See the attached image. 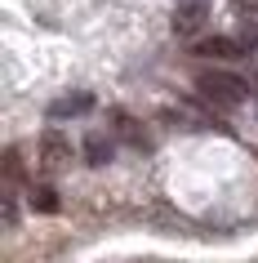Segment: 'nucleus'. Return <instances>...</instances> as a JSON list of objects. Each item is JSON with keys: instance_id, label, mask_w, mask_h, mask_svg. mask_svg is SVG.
<instances>
[{"instance_id": "f257e3e1", "label": "nucleus", "mask_w": 258, "mask_h": 263, "mask_svg": "<svg viewBox=\"0 0 258 263\" xmlns=\"http://www.w3.org/2000/svg\"><path fill=\"white\" fill-rule=\"evenodd\" d=\"M196 89H201V98H209L214 107H241L245 98H249V81L231 76V71H201V76H196Z\"/></svg>"}, {"instance_id": "f03ea898", "label": "nucleus", "mask_w": 258, "mask_h": 263, "mask_svg": "<svg viewBox=\"0 0 258 263\" xmlns=\"http://www.w3.org/2000/svg\"><path fill=\"white\" fill-rule=\"evenodd\" d=\"M236 41L245 45V54L258 49V0H241L236 5Z\"/></svg>"}, {"instance_id": "7ed1b4c3", "label": "nucleus", "mask_w": 258, "mask_h": 263, "mask_svg": "<svg viewBox=\"0 0 258 263\" xmlns=\"http://www.w3.org/2000/svg\"><path fill=\"white\" fill-rule=\"evenodd\" d=\"M71 161V143L58 134V129H45L41 134V165L45 170H63Z\"/></svg>"}, {"instance_id": "20e7f679", "label": "nucleus", "mask_w": 258, "mask_h": 263, "mask_svg": "<svg viewBox=\"0 0 258 263\" xmlns=\"http://www.w3.org/2000/svg\"><path fill=\"white\" fill-rule=\"evenodd\" d=\"M196 54L214 58V63H227V58H241L245 54V45L236 41V36H205V41H196Z\"/></svg>"}, {"instance_id": "39448f33", "label": "nucleus", "mask_w": 258, "mask_h": 263, "mask_svg": "<svg viewBox=\"0 0 258 263\" xmlns=\"http://www.w3.org/2000/svg\"><path fill=\"white\" fill-rule=\"evenodd\" d=\"M94 107V94H67V98H54L49 103V121H67V116H85V111Z\"/></svg>"}, {"instance_id": "423d86ee", "label": "nucleus", "mask_w": 258, "mask_h": 263, "mask_svg": "<svg viewBox=\"0 0 258 263\" xmlns=\"http://www.w3.org/2000/svg\"><path fill=\"white\" fill-rule=\"evenodd\" d=\"M81 152H85V161H89V165H107L111 156H116V143L107 139V134H85V143H81Z\"/></svg>"}, {"instance_id": "0eeeda50", "label": "nucleus", "mask_w": 258, "mask_h": 263, "mask_svg": "<svg viewBox=\"0 0 258 263\" xmlns=\"http://www.w3.org/2000/svg\"><path fill=\"white\" fill-rule=\"evenodd\" d=\"M205 27V5H183L174 14V36H196Z\"/></svg>"}, {"instance_id": "6e6552de", "label": "nucleus", "mask_w": 258, "mask_h": 263, "mask_svg": "<svg viewBox=\"0 0 258 263\" xmlns=\"http://www.w3.org/2000/svg\"><path fill=\"white\" fill-rule=\"evenodd\" d=\"M31 210H41V214H54L58 210V192L49 183H36V187H31Z\"/></svg>"}, {"instance_id": "1a4fd4ad", "label": "nucleus", "mask_w": 258, "mask_h": 263, "mask_svg": "<svg viewBox=\"0 0 258 263\" xmlns=\"http://www.w3.org/2000/svg\"><path fill=\"white\" fill-rule=\"evenodd\" d=\"M5 170H9V183H23V156H18V147L5 152Z\"/></svg>"}, {"instance_id": "9d476101", "label": "nucleus", "mask_w": 258, "mask_h": 263, "mask_svg": "<svg viewBox=\"0 0 258 263\" xmlns=\"http://www.w3.org/2000/svg\"><path fill=\"white\" fill-rule=\"evenodd\" d=\"M5 223H9V228L18 223V201H14V196H5Z\"/></svg>"}, {"instance_id": "9b49d317", "label": "nucleus", "mask_w": 258, "mask_h": 263, "mask_svg": "<svg viewBox=\"0 0 258 263\" xmlns=\"http://www.w3.org/2000/svg\"><path fill=\"white\" fill-rule=\"evenodd\" d=\"M187 5H201V0H187Z\"/></svg>"}]
</instances>
